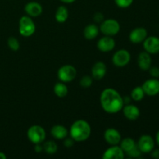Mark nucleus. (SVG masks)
Returning <instances> with one entry per match:
<instances>
[{"instance_id":"nucleus-13","label":"nucleus","mask_w":159,"mask_h":159,"mask_svg":"<svg viewBox=\"0 0 159 159\" xmlns=\"http://www.w3.org/2000/svg\"><path fill=\"white\" fill-rule=\"evenodd\" d=\"M148 37V31L144 27H139L134 28L130 31L129 34V40L132 43L134 44H138L144 42V40L147 38Z\"/></svg>"},{"instance_id":"nucleus-34","label":"nucleus","mask_w":159,"mask_h":159,"mask_svg":"<svg viewBox=\"0 0 159 159\" xmlns=\"http://www.w3.org/2000/svg\"><path fill=\"white\" fill-rule=\"evenodd\" d=\"M35 147H34V151H35L37 153H40L43 150V145L42 144H34Z\"/></svg>"},{"instance_id":"nucleus-29","label":"nucleus","mask_w":159,"mask_h":159,"mask_svg":"<svg viewBox=\"0 0 159 159\" xmlns=\"http://www.w3.org/2000/svg\"><path fill=\"white\" fill-rule=\"evenodd\" d=\"M141 154H142V152H141V150L138 148V145H136L134 148H132L130 152H127L125 155H127V156H129L131 158H139V157L141 155Z\"/></svg>"},{"instance_id":"nucleus-33","label":"nucleus","mask_w":159,"mask_h":159,"mask_svg":"<svg viewBox=\"0 0 159 159\" xmlns=\"http://www.w3.org/2000/svg\"><path fill=\"white\" fill-rule=\"evenodd\" d=\"M150 154H151V157H152V158L159 159V148L158 149L154 148L153 150L150 152Z\"/></svg>"},{"instance_id":"nucleus-36","label":"nucleus","mask_w":159,"mask_h":159,"mask_svg":"<svg viewBox=\"0 0 159 159\" xmlns=\"http://www.w3.org/2000/svg\"><path fill=\"white\" fill-rule=\"evenodd\" d=\"M59 1H61L63 3H65V4H71V3L75 2L76 0H59Z\"/></svg>"},{"instance_id":"nucleus-16","label":"nucleus","mask_w":159,"mask_h":159,"mask_svg":"<svg viewBox=\"0 0 159 159\" xmlns=\"http://www.w3.org/2000/svg\"><path fill=\"white\" fill-rule=\"evenodd\" d=\"M24 10L26 15L32 18L40 16L43 12V7L38 2L31 1L26 3L24 6Z\"/></svg>"},{"instance_id":"nucleus-18","label":"nucleus","mask_w":159,"mask_h":159,"mask_svg":"<svg viewBox=\"0 0 159 159\" xmlns=\"http://www.w3.org/2000/svg\"><path fill=\"white\" fill-rule=\"evenodd\" d=\"M152 64V56L146 51H142L138 54V65L142 71H148Z\"/></svg>"},{"instance_id":"nucleus-30","label":"nucleus","mask_w":159,"mask_h":159,"mask_svg":"<svg viewBox=\"0 0 159 159\" xmlns=\"http://www.w3.org/2000/svg\"><path fill=\"white\" fill-rule=\"evenodd\" d=\"M149 74L152 78L158 79L159 78V68L156 66H151V68L148 69Z\"/></svg>"},{"instance_id":"nucleus-17","label":"nucleus","mask_w":159,"mask_h":159,"mask_svg":"<svg viewBox=\"0 0 159 159\" xmlns=\"http://www.w3.org/2000/svg\"><path fill=\"white\" fill-rule=\"evenodd\" d=\"M107 72V65L102 61H97L91 68L92 77L95 80H102Z\"/></svg>"},{"instance_id":"nucleus-15","label":"nucleus","mask_w":159,"mask_h":159,"mask_svg":"<svg viewBox=\"0 0 159 159\" xmlns=\"http://www.w3.org/2000/svg\"><path fill=\"white\" fill-rule=\"evenodd\" d=\"M121 111H123V114L125 116L126 119L130 121L138 120L141 115L140 109L136 105H134L131 103L124 105Z\"/></svg>"},{"instance_id":"nucleus-7","label":"nucleus","mask_w":159,"mask_h":159,"mask_svg":"<svg viewBox=\"0 0 159 159\" xmlns=\"http://www.w3.org/2000/svg\"><path fill=\"white\" fill-rule=\"evenodd\" d=\"M131 60L130 53L126 49H120L113 54L112 62L117 68H124L127 66Z\"/></svg>"},{"instance_id":"nucleus-21","label":"nucleus","mask_w":159,"mask_h":159,"mask_svg":"<svg viewBox=\"0 0 159 159\" xmlns=\"http://www.w3.org/2000/svg\"><path fill=\"white\" fill-rule=\"evenodd\" d=\"M68 16H69V12H68V9L66 6H60L57 7L55 14H54V18L57 23H65L68 19Z\"/></svg>"},{"instance_id":"nucleus-38","label":"nucleus","mask_w":159,"mask_h":159,"mask_svg":"<svg viewBox=\"0 0 159 159\" xmlns=\"http://www.w3.org/2000/svg\"><path fill=\"white\" fill-rule=\"evenodd\" d=\"M6 158H7V157H6V154H5L4 152H0V159H6Z\"/></svg>"},{"instance_id":"nucleus-19","label":"nucleus","mask_w":159,"mask_h":159,"mask_svg":"<svg viewBox=\"0 0 159 159\" xmlns=\"http://www.w3.org/2000/svg\"><path fill=\"white\" fill-rule=\"evenodd\" d=\"M51 134L54 138L57 140H64L68 135V130L65 126L57 124L51 127Z\"/></svg>"},{"instance_id":"nucleus-9","label":"nucleus","mask_w":159,"mask_h":159,"mask_svg":"<svg viewBox=\"0 0 159 159\" xmlns=\"http://www.w3.org/2000/svg\"><path fill=\"white\" fill-rule=\"evenodd\" d=\"M96 47H97V49L101 52H110L116 47V41L113 37L104 35L103 37L99 39L96 43Z\"/></svg>"},{"instance_id":"nucleus-25","label":"nucleus","mask_w":159,"mask_h":159,"mask_svg":"<svg viewBox=\"0 0 159 159\" xmlns=\"http://www.w3.org/2000/svg\"><path fill=\"white\" fill-rule=\"evenodd\" d=\"M145 93H144V90H143L141 86H136L132 89L131 93H130V97H131L132 100L135 101V102H140L142 100L145 96Z\"/></svg>"},{"instance_id":"nucleus-1","label":"nucleus","mask_w":159,"mask_h":159,"mask_svg":"<svg viewBox=\"0 0 159 159\" xmlns=\"http://www.w3.org/2000/svg\"><path fill=\"white\" fill-rule=\"evenodd\" d=\"M99 101L102 110L110 114L119 113L124 106L123 96L113 88L104 89L100 94Z\"/></svg>"},{"instance_id":"nucleus-22","label":"nucleus","mask_w":159,"mask_h":159,"mask_svg":"<svg viewBox=\"0 0 159 159\" xmlns=\"http://www.w3.org/2000/svg\"><path fill=\"white\" fill-rule=\"evenodd\" d=\"M54 93L58 98H65L68 93V86L65 82H57L54 86Z\"/></svg>"},{"instance_id":"nucleus-26","label":"nucleus","mask_w":159,"mask_h":159,"mask_svg":"<svg viewBox=\"0 0 159 159\" xmlns=\"http://www.w3.org/2000/svg\"><path fill=\"white\" fill-rule=\"evenodd\" d=\"M7 45L9 49L12 50V51H17L20 48V41L18 40V39L14 37H9V39L7 40Z\"/></svg>"},{"instance_id":"nucleus-14","label":"nucleus","mask_w":159,"mask_h":159,"mask_svg":"<svg viewBox=\"0 0 159 159\" xmlns=\"http://www.w3.org/2000/svg\"><path fill=\"white\" fill-rule=\"evenodd\" d=\"M125 157V153L120 146L111 145L108 148L102 155L103 159H124Z\"/></svg>"},{"instance_id":"nucleus-6","label":"nucleus","mask_w":159,"mask_h":159,"mask_svg":"<svg viewBox=\"0 0 159 159\" xmlns=\"http://www.w3.org/2000/svg\"><path fill=\"white\" fill-rule=\"evenodd\" d=\"M57 78L59 81L65 83L71 82L74 80L77 75V70L73 65H62L57 71Z\"/></svg>"},{"instance_id":"nucleus-12","label":"nucleus","mask_w":159,"mask_h":159,"mask_svg":"<svg viewBox=\"0 0 159 159\" xmlns=\"http://www.w3.org/2000/svg\"><path fill=\"white\" fill-rule=\"evenodd\" d=\"M103 138L106 142L110 145H117L120 144L121 139H122V137H121L119 130L113 128V127L107 128L104 131Z\"/></svg>"},{"instance_id":"nucleus-4","label":"nucleus","mask_w":159,"mask_h":159,"mask_svg":"<svg viewBox=\"0 0 159 159\" xmlns=\"http://www.w3.org/2000/svg\"><path fill=\"white\" fill-rule=\"evenodd\" d=\"M26 137L32 144H43L46 140L47 134L43 127L40 125H33L28 128Z\"/></svg>"},{"instance_id":"nucleus-37","label":"nucleus","mask_w":159,"mask_h":159,"mask_svg":"<svg viewBox=\"0 0 159 159\" xmlns=\"http://www.w3.org/2000/svg\"><path fill=\"white\" fill-rule=\"evenodd\" d=\"M155 143L159 146V130H158V132L156 133V135H155Z\"/></svg>"},{"instance_id":"nucleus-10","label":"nucleus","mask_w":159,"mask_h":159,"mask_svg":"<svg viewBox=\"0 0 159 159\" xmlns=\"http://www.w3.org/2000/svg\"><path fill=\"white\" fill-rule=\"evenodd\" d=\"M142 43L144 51L151 55L159 54V37L156 36H148Z\"/></svg>"},{"instance_id":"nucleus-20","label":"nucleus","mask_w":159,"mask_h":159,"mask_svg":"<svg viewBox=\"0 0 159 159\" xmlns=\"http://www.w3.org/2000/svg\"><path fill=\"white\" fill-rule=\"evenodd\" d=\"M99 34V27L95 23H90L85 26L83 30V36L86 40H94Z\"/></svg>"},{"instance_id":"nucleus-2","label":"nucleus","mask_w":159,"mask_h":159,"mask_svg":"<svg viewBox=\"0 0 159 159\" xmlns=\"http://www.w3.org/2000/svg\"><path fill=\"white\" fill-rule=\"evenodd\" d=\"M92 128L88 121L85 120H77L71 124L68 134L75 142H83L89 138Z\"/></svg>"},{"instance_id":"nucleus-3","label":"nucleus","mask_w":159,"mask_h":159,"mask_svg":"<svg viewBox=\"0 0 159 159\" xmlns=\"http://www.w3.org/2000/svg\"><path fill=\"white\" fill-rule=\"evenodd\" d=\"M36 25L32 17L23 16L19 20V33L24 37H30L35 33Z\"/></svg>"},{"instance_id":"nucleus-8","label":"nucleus","mask_w":159,"mask_h":159,"mask_svg":"<svg viewBox=\"0 0 159 159\" xmlns=\"http://www.w3.org/2000/svg\"><path fill=\"white\" fill-rule=\"evenodd\" d=\"M137 145L142 154H149L155 148V141L151 135L143 134L138 139Z\"/></svg>"},{"instance_id":"nucleus-28","label":"nucleus","mask_w":159,"mask_h":159,"mask_svg":"<svg viewBox=\"0 0 159 159\" xmlns=\"http://www.w3.org/2000/svg\"><path fill=\"white\" fill-rule=\"evenodd\" d=\"M116 6L121 9H127L130 7L134 2V0H114Z\"/></svg>"},{"instance_id":"nucleus-24","label":"nucleus","mask_w":159,"mask_h":159,"mask_svg":"<svg viewBox=\"0 0 159 159\" xmlns=\"http://www.w3.org/2000/svg\"><path fill=\"white\" fill-rule=\"evenodd\" d=\"M43 150L48 155H54L57 152V144H56L55 141L50 140V141H46L43 142Z\"/></svg>"},{"instance_id":"nucleus-5","label":"nucleus","mask_w":159,"mask_h":159,"mask_svg":"<svg viewBox=\"0 0 159 159\" xmlns=\"http://www.w3.org/2000/svg\"><path fill=\"white\" fill-rule=\"evenodd\" d=\"M120 30V24L114 19L104 20L99 26V31L105 36L114 37L119 34Z\"/></svg>"},{"instance_id":"nucleus-32","label":"nucleus","mask_w":159,"mask_h":159,"mask_svg":"<svg viewBox=\"0 0 159 159\" xmlns=\"http://www.w3.org/2000/svg\"><path fill=\"white\" fill-rule=\"evenodd\" d=\"M64 146H65V148H70L72 147L73 145H74L75 144V141L72 139V138L70 137V138H65V139H64Z\"/></svg>"},{"instance_id":"nucleus-39","label":"nucleus","mask_w":159,"mask_h":159,"mask_svg":"<svg viewBox=\"0 0 159 159\" xmlns=\"http://www.w3.org/2000/svg\"><path fill=\"white\" fill-rule=\"evenodd\" d=\"M158 95H159V94H158Z\"/></svg>"},{"instance_id":"nucleus-27","label":"nucleus","mask_w":159,"mask_h":159,"mask_svg":"<svg viewBox=\"0 0 159 159\" xmlns=\"http://www.w3.org/2000/svg\"><path fill=\"white\" fill-rule=\"evenodd\" d=\"M93 79L92 76L90 75H84L80 79V85L82 87V88H89L92 85H93Z\"/></svg>"},{"instance_id":"nucleus-35","label":"nucleus","mask_w":159,"mask_h":159,"mask_svg":"<svg viewBox=\"0 0 159 159\" xmlns=\"http://www.w3.org/2000/svg\"><path fill=\"white\" fill-rule=\"evenodd\" d=\"M123 99H124V105H126V104L130 103V101L132 100L131 97H130V96H125L124 97H123Z\"/></svg>"},{"instance_id":"nucleus-23","label":"nucleus","mask_w":159,"mask_h":159,"mask_svg":"<svg viewBox=\"0 0 159 159\" xmlns=\"http://www.w3.org/2000/svg\"><path fill=\"white\" fill-rule=\"evenodd\" d=\"M119 144L120 147L126 154L127 152H130L132 148H134L137 145V143L132 138H125L124 139H121Z\"/></svg>"},{"instance_id":"nucleus-31","label":"nucleus","mask_w":159,"mask_h":159,"mask_svg":"<svg viewBox=\"0 0 159 159\" xmlns=\"http://www.w3.org/2000/svg\"><path fill=\"white\" fill-rule=\"evenodd\" d=\"M93 20L97 23H101L104 20V15L100 12H97L93 16Z\"/></svg>"},{"instance_id":"nucleus-11","label":"nucleus","mask_w":159,"mask_h":159,"mask_svg":"<svg viewBox=\"0 0 159 159\" xmlns=\"http://www.w3.org/2000/svg\"><path fill=\"white\" fill-rule=\"evenodd\" d=\"M145 95L148 96H155L159 94V80L158 79H149L141 85Z\"/></svg>"}]
</instances>
